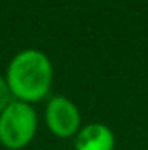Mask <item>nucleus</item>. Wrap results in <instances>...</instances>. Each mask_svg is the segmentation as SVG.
Listing matches in <instances>:
<instances>
[{
	"label": "nucleus",
	"instance_id": "7ed1b4c3",
	"mask_svg": "<svg viewBox=\"0 0 148 150\" xmlns=\"http://www.w3.org/2000/svg\"><path fill=\"white\" fill-rule=\"evenodd\" d=\"M45 124L58 138H70L80 131V112L66 96H54L45 107Z\"/></svg>",
	"mask_w": 148,
	"mask_h": 150
},
{
	"label": "nucleus",
	"instance_id": "f257e3e1",
	"mask_svg": "<svg viewBox=\"0 0 148 150\" xmlns=\"http://www.w3.org/2000/svg\"><path fill=\"white\" fill-rule=\"evenodd\" d=\"M54 79L49 56L38 49L19 51L9 63L5 80L12 98L25 103H35L47 96Z\"/></svg>",
	"mask_w": 148,
	"mask_h": 150
},
{
	"label": "nucleus",
	"instance_id": "20e7f679",
	"mask_svg": "<svg viewBox=\"0 0 148 150\" xmlns=\"http://www.w3.org/2000/svg\"><path fill=\"white\" fill-rule=\"evenodd\" d=\"M115 134L106 124L92 122L75 134V150H113Z\"/></svg>",
	"mask_w": 148,
	"mask_h": 150
},
{
	"label": "nucleus",
	"instance_id": "f03ea898",
	"mask_svg": "<svg viewBox=\"0 0 148 150\" xmlns=\"http://www.w3.org/2000/svg\"><path fill=\"white\" fill-rule=\"evenodd\" d=\"M37 112L30 103L12 100L0 113V143L9 150L25 149L37 133Z\"/></svg>",
	"mask_w": 148,
	"mask_h": 150
},
{
	"label": "nucleus",
	"instance_id": "39448f33",
	"mask_svg": "<svg viewBox=\"0 0 148 150\" xmlns=\"http://www.w3.org/2000/svg\"><path fill=\"white\" fill-rule=\"evenodd\" d=\"M11 101H12V93L7 86V80L0 77V113L9 107Z\"/></svg>",
	"mask_w": 148,
	"mask_h": 150
}]
</instances>
